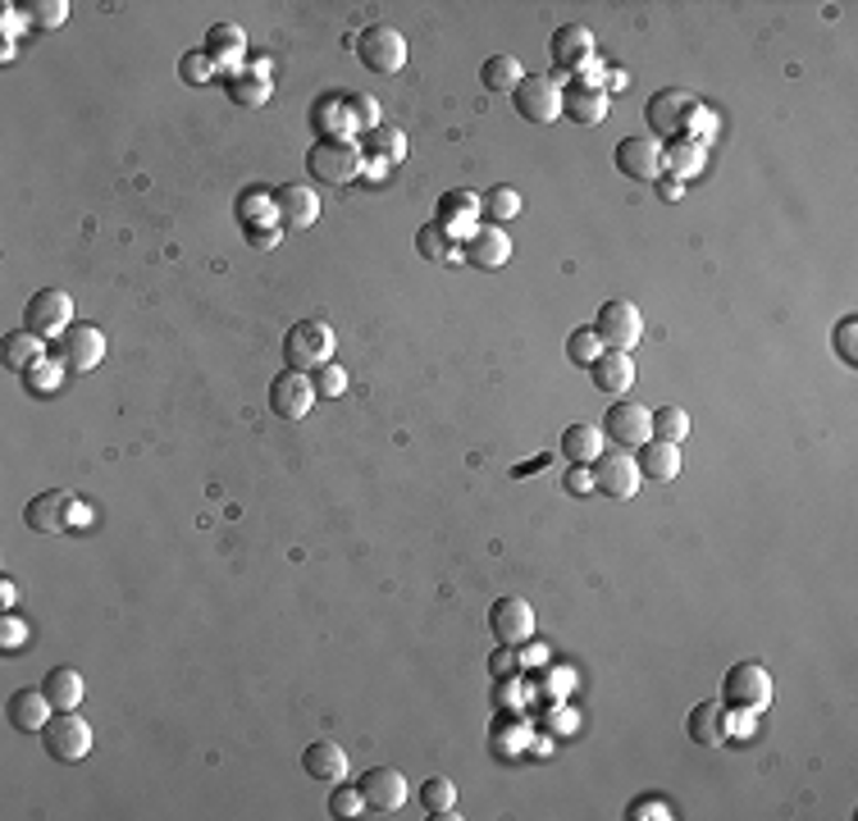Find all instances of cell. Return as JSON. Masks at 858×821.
<instances>
[{
	"label": "cell",
	"mask_w": 858,
	"mask_h": 821,
	"mask_svg": "<svg viewBox=\"0 0 858 821\" xmlns=\"http://www.w3.org/2000/svg\"><path fill=\"white\" fill-rule=\"evenodd\" d=\"M307 169H311V178L329 183V188H348V183H356L365 169V152L343 137H320L307 156Z\"/></svg>",
	"instance_id": "6da1fadb"
},
{
	"label": "cell",
	"mask_w": 858,
	"mask_h": 821,
	"mask_svg": "<svg viewBox=\"0 0 858 821\" xmlns=\"http://www.w3.org/2000/svg\"><path fill=\"white\" fill-rule=\"evenodd\" d=\"M772 703V676L763 662H735L722 676V707L726 713H763Z\"/></svg>",
	"instance_id": "7a4b0ae2"
},
{
	"label": "cell",
	"mask_w": 858,
	"mask_h": 821,
	"mask_svg": "<svg viewBox=\"0 0 858 821\" xmlns=\"http://www.w3.org/2000/svg\"><path fill=\"white\" fill-rule=\"evenodd\" d=\"M593 333H599L603 352H630V347L644 339V315H640L635 302L612 297V302H603L599 315H593Z\"/></svg>",
	"instance_id": "3957f363"
},
{
	"label": "cell",
	"mask_w": 858,
	"mask_h": 821,
	"mask_svg": "<svg viewBox=\"0 0 858 821\" xmlns=\"http://www.w3.org/2000/svg\"><path fill=\"white\" fill-rule=\"evenodd\" d=\"M283 356L288 370H320L333 361V329L324 320H297L283 333Z\"/></svg>",
	"instance_id": "277c9868"
},
{
	"label": "cell",
	"mask_w": 858,
	"mask_h": 821,
	"mask_svg": "<svg viewBox=\"0 0 858 821\" xmlns=\"http://www.w3.org/2000/svg\"><path fill=\"white\" fill-rule=\"evenodd\" d=\"M51 361L64 365L69 375H87L105 361V333L96 324H69L51 343Z\"/></svg>",
	"instance_id": "5b68a950"
},
{
	"label": "cell",
	"mask_w": 858,
	"mask_h": 821,
	"mask_svg": "<svg viewBox=\"0 0 858 821\" xmlns=\"http://www.w3.org/2000/svg\"><path fill=\"white\" fill-rule=\"evenodd\" d=\"M352 51L361 55V64H365L370 73H380V79H389V73H402V69H406V37H402L397 28H389V23L365 28L356 42H352Z\"/></svg>",
	"instance_id": "8992f818"
},
{
	"label": "cell",
	"mask_w": 858,
	"mask_h": 821,
	"mask_svg": "<svg viewBox=\"0 0 858 821\" xmlns=\"http://www.w3.org/2000/svg\"><path fill=\"white\" fill-rule=\"evenodd\" d=\"M589 479H593V493H603V498H635L640 493V461L630 457V453H599V461L589 466Z\"/></svg>",
	"instance_id": "52a82bcc"
},
{
	"label": "cell",
	"mask_w": 858,
	"mask_h": 821,
	"mask_svg": "<svg viewBox=\"0 0 858 821\" xmlns=\"http://www.w3.org/2000/svg\"><path fill=\"white\" fill-rule=\"evenodd\" d=\"M23 324L37 333V339H60V333L73 324V297L64 288H42L28 297V311H23Z\"/></svg>",
	"instance_id": "ba28073f"
},
{
	"label": "cell",
	"mask_w": 858,
	"mask_h": 821,
	"mask_svg": "<svg viewBox=\"0 0 858 821\" xmlns=\"http://www.w3.org/2000/svg\"><path fill=\"white\" fill-rule=\"evenodd\" d=\"M42 744L55 762H79L92 754V726L79 717V713H55L46 726H42Z\"/></svg>",
	"instance_id": "9c48e42d"
},
{
	"label": "cell",
	"mask_w": 858,
	"mask_h": 821,
	"mask_svg": "<svg viewBox=\"0 0 858 821\" xmlns=\"http://www.w3.org/2000/svg\"><path fill=\"white\" fill-rule=\"evenodd\" d=\"M694 96L685 87H662L649 96L644 105V119H649V137H681L685 133V115H694Z\"/></svg>",
	"instance_id": "30bf717a"
},
{
	"label": "cell",
	"mask_w": 858,
	"mask_h": 821,
	"mask_svg": "<svg viewBox=\"0 0 858 821\" xmlns=\"http://www.w3.org/2000/svg\"><path fill=\"white\" fill-rule=\"evenodd\" d=\"M311 406H316V380L307 370H283V375H275L270 410L279 420H302V416H311Z\"/></svg>",
	"instance_id": "8fae6325"
},
{
	"label": "cell",
	"mask_w": 858,
	"mask_h": 821,
	"mask_svg": "<svg viewBox=\"0 0 858 821\" xmlns=\"http://www.w3.org/2000/svg\"><path fill=\"white\" fill-rule=\"evenodd\" d=\"M617 169L635 183H658L662 178V142L649 137V133H635V137H621L617 152H612Z\"/></svg>",
	"instance_id": "7c38bea8"
},
{
	"label": "cell",
	"mask_w": 858,
	"mask_h": 821,
	"mask_svg": "<svg viewBox=\"0 0 858 821\" xmlns=\"http://www.w3.org/2000/svg\"><path fill=\"white\" fill-rule=\"evenodd\" d=\"M489 630L503 648H526L535 640V607L526 599H498L489 607Z\"/></svg>",
	"instance_id": "4fadbf2b"
},
{
	"label": "cell",
	"mask_w": 858,
	"mask_h": 821,
	"mask_svg": "<svg viewBox=\"0 0 858 821\" xmlns=\"http://www.w3.org/2000/svg\"><path fill=\"white\" fill-rule=\"evenodd\" d=\"M511 105L526 124H552V119H562V87L552 79H526L511 92Z\"/></svg>",
	"instance_id": "5bb4252c"
},
{
	"label": "cell",
	"mask_w": 858,
	"mask_h": 821,
	"mask_svg": "<svg viewBox=\"0 0 858 821\" xmlns=\"http://www.w3.org/2000/svg\"><path fill=\"white\" fill-rule=\"evenodd\" d=\"M361 794H365V808L370 812H380V817H393V812H402V803H406V776L397 771V767H370L361 780Z\"/></svg>",
	"instance_id": "9a60e30c"
},
{
	"label": "cell",
	"mask_w": 858,
	"mask_h": 821,
	"mask_svg": "<svg viewBox=\"0 0 858 821\" xmlns=\"http://www.w3.org/2000/svg\"><path fill=\"white\" fill-rule=\"evenodd\" d=\"M275 219L292 233L316 229L320 224V193H311L307 183H283V188L275 193Z\"/></svg>",
	"instance_id": "2e32d148"
},
{
	"label": "cell",
	"mask_w": 858,
	"mask_h": 821,
	"mask_svg": "<svg viewBox=\"0 0 858 821\" xmlns=\"http://www.w3.org/2000/svg\"><path fill=\"white\" fill-rule=\"evenodd\" d=\"M462 256L475 270H503L511 260V238H507V229H498V224H479V229L466 233Z\"/></svg>",
	"instance_id": "e0dca14e"
},
{
	"label": "cell",
	"mask_w": 858,
	"mask_h": 821,
	"mask_svg": "<svg viewBox=\"0 0 858 821\" xmlns=\"http://www.w3.org/2000/svg\"><path fill=\"white\" fill-rule=\"evenodd\" d=\"M608 434L617 447H644L653 438V410L640 402H621L608 410Z\"/></svg>",
	"instance_id": "ac0fdd59"
},
{
	"label": "cell",
	"mask_w": 858,
	"mask_h": 821,
	"mask_svg": "<svg viewBox=\"0 0 858 821\" xmlns=\"http://www.w3.org/2000/svg\"><path fill=\"white\" fill-rule=\"evenodd\" d=\"M69 511H73V498L64 489H51V493H37L23 507V520H28V530H37V534H64Z\"/></svg>",
	"instance_id": "d6986e66"
},
{
	"label": "cell",
	"mask_w": 858,
	"mask_h": 821,
	"mask_svg": "<svg viewBox=\"0 0 858 821\" xmlns=\"http://www.w3.org/2000/svg\"><path fill=\"white\" fill-rule=\"evenodd\" d=\"M640 475H649L653 484H671L681 470H685V457H681V443H666V438H649L640 447Z\"/></svg>",
	"instance_id": "ffe728a7"
},
{
	"label": "cell",
	"mask_w": 858,
	"mask_h": 821,
	"mask_svg": "<svg viewBox=\"0 0 858 821\" xmlns=\"http://www.w3.org/2000/svg\"><path fill=\"white\" fill-rule=\"evenodd\" d=\"M548 51H552V64L557 69H580L593 55V32L585 23H562V28L552 32Z\"/></svg>",
	"instance_id": "44dd1931"
},
{
	"label": "cell",
	"mask_w": 858,
	"mask_h": 821,
	"mask_svg": "<svg viewBox=\"0 0 858 821\" xmlns=\"http://www.w3.org/2000/svg\"><path fill=\"white\" fill-rule=\"evenodd\" d=\"M685 730H690L694 744H703V749H717V744H726V735H731L726 707L722 703H694V713L685 717Z\"/></svg>",
	"instance_id": "7402d4cb"
},
{
	"label": "cell",
	"mask_w": 858,
	"mask_h": 821,
	"mask_svg": "<svg viewBox=\"0 0 858 821\" xmlns=\"http://www.w3.org/2000/svg\"><path fill=\"white\" fill-rule=\"evenodd\" d=\"M562 115H571L576 124L593 128L608 119V92L593 87V83H576L571 92H562Z\"/></svg>",
	"instance_id": "603a6c76"
},
{
	"label": "cell",
	"mask_w": 858,
	"mask_h": 821,
	"mask_svg": "<svg viewBox=\"0 0 858 821\" xmlns=\"http://www.w3.org/2000/svg\"><path fill=\"white\" fill-rule=\"evenodd\" d=\"M589 370H593V388H603L612 397L630 393V384H635V361H630V352H603Z\"/></svg>",
	"instance_id": "cb8c5ba5"
},
{
	"label": "cell",
	"mask_w": 858,
	"mask_h": 821,
	"mask_svg": "<svg viewBox=\"0 0 858 821\" xmlns=\"http://www.w3.org/2000/svg\"><path fill=\"white\" fill-rule=\"evenodd\" d=\"M302 767H307L311 780H343L348 776V754H343V744H333V739H311L307 754H302Z\"/></svg>",
	"instance_id": "d4e9b609"
},
{
	"label": "cell",
	"mask_w": 858,
	"mask_h": 821,
	"mask_svg": "<svg viewBox=\"0 0 858 821\" xmlns=\"http://www.w3.org/2000/svg\"><path fill=\"white\" fill-rule=\"evenodd\" d=\"M55 717V707H51V698L42 694V689H19L14 698H10V726L14 730H42L46 721Z\"/></svg>",
	"instance_id": "484cf974"
},
{
	"label": "cell",
	"mask_w": 858,
	"mask_h": 821,
	"mask_svg": "<svg viewBox=\"0 0 858 821\" xmlns=\"http://www.w3.org/2000/svg\"><path fill=\"white\" fill-rule=\"evenodd\" d=\"M42 694L51 698L55 713H79V703H83V676L73 666H55L51 676L42 680Z\"/></svg>",
	"instance_id": "4316f807"
},
{
	"label": "cell",
	"mask_w": 858,
	"mask_h": 821,
	"mask_svg": "<svg viewBox=\"0 0 858 821\" xmlns=\"http://www.w3.org/2000/svg\"><path fill=\"white\" fill-rule=\"evenodd\" d=\"M479 83L489 92H516L520 83H526V64H520L516 55H489L479 64Z\"/></svg>",
	"instance_id": "83f0119b"
},
{
	"label": "cell",
	"mask_w": 858,
	"mask_h": 821,
	"mask_svg": "<svg viewBox=\"0 0 858 821\" xmlns=\"http://www.w3.org/2000/svg\"><path fill=\"white\" fill-rule=\"evenodd\" d=\"M562 453L571 457V466H593L603 453V429L599 425H571L562 434Z\"/></svg>",
	"instance_id": "f1b7e54d"
},
{
	"label": "cell",
	"mask_w": 858,
	"mask_h": 821,
	"mask_svg": "<svg viewBox=\"0 0 858 821\" xmlns=\"http://www.w3.org/2000/svg\"><path fill=\"white\" fill-rule=\"evenodd\" d=\"M365 156H380L389 165H402L406 160V133L393 128V124H380V128H370L365 133V146H361Z\"/></svg>",
	"instance_id": "f546056e"
},
{
	"label": "cell",
	"mask_w": 858,
	"mask_h": 821,
	"mask_svg": "<svg viewBox=\"0 0 858 821\" xmlns=\"http://www.w3.org/2000/svg\"><path fill=\"white\" fill-rule=\"evenodd\" d=\"M247 51V32L242 28H234V23H215L210 32H206V55L215 60V64H229V60H238Z\"/></svg>",
	"instance_id": "4dcf8cb0"
},
{
	"label": "cell",
	"mask_w": 858,
	"mask_h": 821,
	"mask_svg": "<svg viewBox=\"0 0 858 821\" xmlns=\"http://www.w3.org/2000/svg\"><path fill=\"white\" fill-rule=\"evenodd\" d=\"M421 808L430 817H457V786L447 776H430L421 786Z\"/></svg>",
	"instance_id": "1f68e13d"
},
{
	"label": "cell",
	"mask_w": 858,
	"mask_h": 821,
	"mask_svg": "<svg viewBox=\"0 0 858 821\" xmlns=\"http://www.w3.org/2000/svg\"><path fill=\"white\" fill-rule=\"evenodd\" d=\"M229 101L234 105H266L270 101V79L266 73H229Z\"/></svg>",
	"instance_id": "d6a6232c"
},
{
	"label": "cell",
	"mask_w": 858,
	"mask_h": 821,
	"mask_svg": "<svg viewBox=\"0 0 858 821\" xmlns=\"http://www.w3.org/2000/svg\"><path fill=\"white\" fill-rule=\"evenodd\" d=\"M653 438L685 443V438H690V416H685L681 406H658V410H653Z\"/></svg>",
	"instance_id": "836d02e7"
},
{
	"label": "cell",
	"mask_w": 858,
	"mask_h": 821,
	"mask_svg": "<svg viewBox=\"0 0 858 821\" xmlns=\"http://www.w3.org/2000/svg\"><path fill=\"white\" fill-rule=\"evenodd\" d=\"M37 356H42V339H37L32 329H23V333H10V339H6V361H10L14 370H28Z\"/></svg>",
	"instance_id": "e575fe53"
},
{
	"label": "cell",
	"mask_w": 858,
	"mask_h": 821,
	"mask_svg": "<svg viewBox=\"0 0 858 821\" xmlns=\"http://www.w3.org/2000/svg\"><path fill=\"white\" fill-rule=\"evenodd\" d=\"M329 812H333V817H343V821H352V817H365L370 808H365V794H361V786H333V794H329Z\"/></svg>",
	"instance_id": "d590c367"
},
{
	"label": "cell",
	"mask_w": 858,
	"mask_h": 821,
	"mask_svg": "<svg viewBox=\"0 0 858 821\" xmlns=\"http://www.w3.org/2000/svg\"><path fill=\"white\" fill-rule=\"evenodd\" d=\"M23 14H28V23H37V28H60V23L69 19V0H28Z\"/></svg>",
	"instance_id": "8d00e7d4"
},
{
	"label": "cell",
	"mask_w": 858,
	"mask_h": 821,
	"mask_svg": "<svg viewBox=\"0 0 858 821\" xmlns=\"http://www.w3.org/2000/svg\"><path fill=\"white\" fill-rule=\"evenodd\" d=\"M567 356L576 361V365H593L603 356V343H599V333L593 329H576L571 339H567Z\"/></svg>",
	"instance_id": "74e56055"
},
{
	"label": "cell",
	"mask_w": 858,
	"mask_h": 821,
	"mask_svg": "<svg viewBox=\"0 0 858 821\" xmlns=\"http://www.w3.org/2000/svg\"><path fill=\"white\" fill-rule=\"evenodd\" d=\"M484 215H489L494 224L516 219V215H520V197H516V188H494L489 197H484Z\"/></svg>",
	"instance_id": "f35d334b"
},
{
	"label": "cell",
	"mask_w": 858,
	"mask_h": 821,
	"mask_svg": "<svg viewBox=\"0 0 858 821\" xmlns=\"http://www.w3.org/2000/svg\"><path fill=\"white\" fill-rule=\"evenodd\" d=\"M416 251H421V256H434V260H447V256H453V242H447V229H443V224H425V229L416 233Z\"/></svg>",
	"instance_id": "ab89813d"
},
{
	"label": "cell",
	"mask_w": 858,
	"mask_h": 821,
	"mask_svg": "<svg viewBox=\"0 0 858 821\" xmlns=\"http://www.w3.org/2000/svg\"><path fill=\"white\" fill-rule=\"evenodd\" d=\"M311 380H316V397H343V393H348V370L333 365V361L320 365Z\"/></svg>",
	"instance_id": "60d3db41"
},
{
	"label": "cell",
	"mask_w": 858,
	"mask_h": 821,
	"mask_svg": "<svg viewBox=\"0 0 858 821\" xmlns=\"http://www.w3.org/2000/svg\"><path fill=\"white\" fill-rule=\"evenodd\" d=\"M178 73H183V83H210L215 79V60L206 55V51H188V55H183L178 60Z\"/></svg>",
	"instance_id": "b9f144b4"
},
{
	"label": "cell",
	"mask_w": 858,
	"mask_h": 821,
	"mask_svg": "<svg viewBox=\"0 0 858 821\" xmlns=\"http://www.w3.org/2000/svg\"><path fill=\"white\" fill-rule=\"evenodd\" d=\"M836 352L845 365H858V320L854 315L840 320V329H836Z\"/></svg>",
	"instance_id": "7bdbcfd3"
},
{
	"label": "cell",
	"mask_w": 858,
	"mask_h": 821,
	"mask_svg": "<svg viewBox=\"0 0 858 821\" xmlns=\"http://www.w3.org/2000/svg\"><path fill=\"white\" fill-rule=\"evenodd\" d=\"M348 110H352V124H356V128H365V133L380 128V105L370 101V96H352Z\"/></svg>",
	"instance_id": "ee69618b"
},
{
	"label": "cell",
	"mask_w": 858,
	"mask_h": 821,
	"mask_svg": "<svg viewBox=\"0 0 858 821\" xmlns=\"http://www.w3.org/2000/svg\"><path fill=\"white\" fill-rule=\"evenodd\" d=\"M699 146L690 142V146H671V152H662V169H676V174H685V169H694L699 160Z\"/></svg>",
	"instance_id": "f6af8a7d"
},
{
	"label": "cell",
	"mask_w": 858,
	"mask_h": 821,
	"mask_svg": "<svg viewBox=\"0 0 858 821\" xmlns=\"http://www.w3.org/2000/svg\"><path fill=\"white\" fill-rule=\"evenodd\" d=\"M238 215H242V224H247V219H266V215H275V197H260V193H247V197L238 201Z\"/></svg>",
	"instance_id": "bcb514c9"
},
{
	"label": "cell",
	"mask_w": 858,
	"mask_h": 821,
	"mask_svg": "<svg viewBox=\"0 0 858 821\" xmlns=\"http://www.w3.org/2000/svg\"><path fill=\"white\" fill-rule=\"evenodd\" d=\"M567 493H593V479H589V466H571L567 479H562Z\"/></svg>",
	"instance_id": "7dc6e473"
},
{
	"label": "cell",
	"mask_w": 858,
	"mask_h": 821,
	"mask_svg": "<svg viewBox=\"0 0 858 821\" xmlns=\"http://www.w3.org/2000/svg\"><path fill=\"white\" fill-rule=\"evenodd\" d=\"M511 653H516V648H503V644H498V653H494V662H489L494 676H511V671H516V657H511Z\"/></svg>",
	"instance_id": "c3c4849f"
},
{
	"label": "cell",
	"mask_w": 858,
	"mask_h": 821,
	"mask_svg": "<svg viewBox=\"0 0 858 821\" xmlns=\"http://www.w3.org/2000/svg\"><path fill=\"white\" fill-rule=\"evenodd\" d=\"M630 817H671V808H666L662 799H653V803H649V799H640L635 808H630Z\"/></svg>",
	"instance_id": "681fc988"
},
{
	"label": "cell",
	"mask_w": 858,
	"mask_h": 821,
	"mask_svg": "<svg viewBox=\"0 0 858 821\" xmlns=\"http://www.w3.org/2000/svg\"><path fill=\"white\" fill-rule=\"evenodd\" d=\"M662 197L676 201V197H681V183H676V178H662Z\"/></svg>",
	"instance_id": "f907efd6"
},
{
	"label": "cell",
	"mask_w": 858,
	"mask_h": 821,
	"mask_svg": "<svg viewBox=\"0 0 858 821\" xmlns=\"http://www.w3.org/2000/svg\"><path fill=\"white\" fill-rule=\"evenodd\" d=\"M14 599H19V593H14V580H0V603H6V607H10Z\"/></svg>",
	"instance_id": "816d5d0a"
}]
</instances>
